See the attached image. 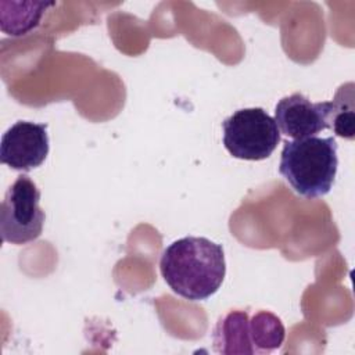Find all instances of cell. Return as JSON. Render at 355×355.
I'll list each match as a JSON object with an SVG mask.
<instances>
[{
    "mask_svg": "<svg viewBox=\"0 0 355 355\" xmlns=\"http://www.w3.org/2000/svg\"><path fill=\"white\" fill-rule=\"evenodd\" d=\"M159 270L175 294L189 301H202L214 295L223 283L225 251L207 237L187 236L164 250Z\"/></svg>",
    "mask_w": 355,
    "mask_h": 355,
    "instance_id": "obj_1",
    "label": "cell"
},
{
    "mask_svg": "<svg viewBox=\"0 0 355 355\" xmlns=\"http://www.w3.org/2000/svg\"><path fill=\"white\" fill-rule=\"evenodd\" d=\"M337 148V141L331 136L286 141L279 172L297 194L305 198L323 197L331 190L336 179Z\"/></svg>",
    "mask_w": 355,
    "mask_h": 355,
    "instance_id": "obj_2",
    "label": "cell"
},
{
    "mask_svg": "<svg viewBox=\"0 0 355 355\" xmlns=\"http://www.w3.org/2000/svg\"><path fill=\"white\" fill-rule=\"evenodd\" d=\"M284 333L282 320L269 311L252 316L247 311H230L218 320L212 341L219 354H262L279 348Z\"/></svg>",
    "mask_w": 355,
    "mask_h": 355,
    "instance_id": "obj_3",
    "label": "cell"
},
{
    "mask_svg": "<svg viewBox=\"0 0 355 355\" xmlns=\"http://www.w3.org/2000/svg\"><path fill=\"white\" fill-rule=\"evenodd\" d=\"M222 129L225 148L245 161L269 158L282 137L275 119L259 107L237 110L222 122Z\"/></svg>",
    "mask_w": 355,
    "mask_h": 355,
    "instance_id": "obj_4",
    "label": "cell"
},
{
    "mask_svg": "<svg viewBox=\"0 0 355 355\" xmlns=\"http://www.w3.org/2000/svg\"><path fill=\"white\" fill-rule=\"evenodd\" d=\"M40 190L28 175H19L7 189L0 207L1 240L26 244L36 240L43 230L44 211L39 205Z\"/></svg>",
    "mask_w": 355,
    "mask_h": 355,
    "instance_id": "obj_5",
    "label": "cell"
},
{
    "mask_svg": "<svg viewBox=\"0 0 355 355\" xmlns=\"http://www.w3.org/2000/svg\"><path fill=\"white\" fill-rule=\"evenodd\" d=\"M49 148L46 123L18 121L1 137L0 161L15 171L28 172L44 162Z\"/></svg>",
    "mask_w": 355,
    "mask_h": 355,
    "instance_id": "obj_6",
    "label": "cell"
},
{
    "mask_svg": "<svg viewBox=\"0 0 355 355\" xmlns=\"http://www.w3.org/2000/svg\"><path fill=\"white\" fill-rule=\"evenodd\" d=\"M330 101L311 103L301 93H293L279 100L275 108V122L280 133L291 139H305L329 128Z\"/></svg>",
    "mask_w": 355,
    "mask_h": 355,
    "instance_id": "obj_7",
    "label": "cell"
},
{
    "mask_svg": "<svg viewBox=\"0 0 355 355\" xmlns=\"http://www.w3.org/2000/svg\"><path fill=\"white\" fill-rule=\"evenodd\" d=\"M11 11L0 8V28L14 37L28 35L40 25L44 12L55 6L54 1H7Z\"/></svg>",
    "mask_w": 355,
    "mask_h": 355,
    "instance_id": "obj_8",
    "label": "cell"
},
{
    "mask_svg": "<svg viewBox=\"0 0 355 355\" xmlns=\"http://www.w3.org/2000/svg\"><path fill=\"white\" fill-rule=\"evenodd\" d=\"M355 85L347 82L338 87L333 101H330L329 128L347 140L355 137Z\"/></svg>",
    "mask_w": 355,
    "mask_h": 355,
    "instance_id": "obj_9",
    "label": "cell"
}]
</instances>
